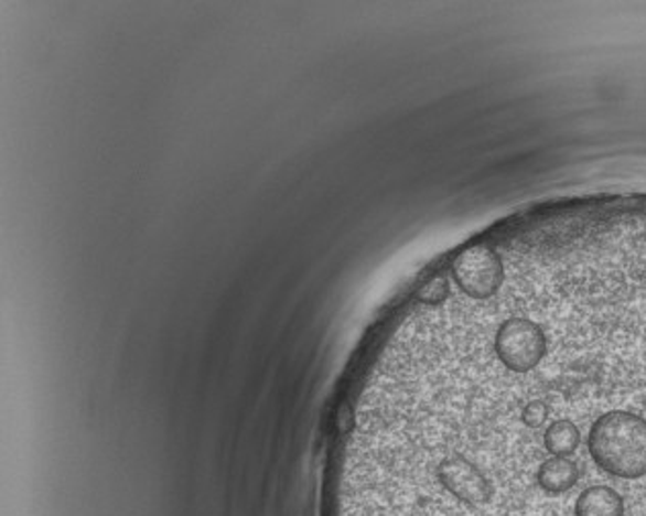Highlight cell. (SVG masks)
Instances as JSON below:
<instances>
[{"label":"cell","instance_id":"1","mask_svg":"<svg viewBox=\"0 0 646 516\" xmlns=\"http://www.w3.org/2000/svg\"><path fill=\"white\" fill-rule=\"evenodd\" d=\"M524 432L538 434L540 447L547 453V458L573 459L583 443L581 430L575 422L562 416H547V422L542 429L524 430Z\"/></svg>","mask_w":646,"mask_h":516},{"label":"cell","instance_id":"2","mask_svg":"<svg viewBox=\"0 0 646 516\" xmlns=\"http://www.w3.org/2000/svg\"><path fill=\"white\" fill-rule=\"evenodd\" d=\"M624 496L610 484H593L577 496L573 516H624Z\"/></svg>","mask_w":646,"mask_h":516},{"label":"cell","instance_id":"3","mask_svg":"<svg viewBox=\"0 0 646 516\" xmlns=\"http://www.w3.org/2000/svg\"><path fill=\"white\" fill-rule=\"evenodd\" d=\"M579 477L581 472L573 459L545 458L536 467V484L550 496H559L573 490Z\"/></svg>","mask_w":646,"mask_h":516}]
</instances>
